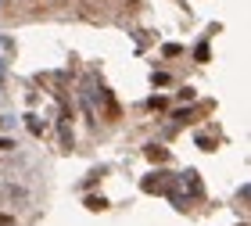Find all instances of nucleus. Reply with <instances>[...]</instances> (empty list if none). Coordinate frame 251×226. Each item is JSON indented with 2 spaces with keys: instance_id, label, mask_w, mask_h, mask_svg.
I'll use <instances>...</instances> for the list:
<instances>
[{
  "instance_id": "f257e3e1",
  "label": "nucleus",
  "mask_w": 251,
  "mask_h": 226,
  "mask_svg": "<svg viewBox=\"0 0 251 226\" xmlns=\"http://www.w3.org/2000/svg\"><path fill=\"white\" fill-rule=\"evenodd\" d=\"M183 183L190 187V194H201V183H198V173H194V169H190V173H183Z\"/></svg>"
},
{
  "instance_id": "f03ea898",
  "label": "nucleus",
  "mask_w": 251,
  "mask_h": 226,
  "mask_svg": "<svg viewBox=\"0 0 251 226\" xmlns=\"http://www.w3.org/2000/svg\"><path fill=\"white\" fill-rule=\"evenodd\" d=\"M147 158H151V162H165L169 154H165L162 148H154V144H151V148H147Z\"/></svg>"
},
{
  "instance_id": "7ed1b4c3",
  "label": "nucleus",
  "mask_w": 251,
  "mask_h": 226,
  "mask_svg": "<svg viewBox=\"0 0 251 226\" xmlns=\"http://www.w3.org/2000/svg\"><path fill=\"white\" fill-rule=\"evenodd\" d=\"M25 122H29V129H32V133H40V129H43V122H40L36 115H25Z\"/></svg>"
},
{
  "instance_id": "20e7f679",
  "label": "nucleus",
  "mask_w": 251,
  "mask_h": 226,
  "mask_svg": "<svg viewBox=\"0 0 251 226\" xmlns=\"http://www.w3.org/2000/svg\"><path fill=\"white\" fill-rule=\"evenodd\" d=\"M179 50H183V47H179V43H165V58H176Z\"/></svg>"
},
{
  "instance_id": "39448f33",
  "label": "nucleus",
  "mask_w": 251,
  "mask_h": 226,
  "mask_svg": "<svg viewBox=\"0 0 251 226\" xmlns=\"http://www.w3.org/2000/svg\"><path fill=\"white\" fill-rule=\"evenodd\" d=\"M15 148V140H0V151H11Z\"/></svg>"
},
{
  "instance_id": "423d86ee",
  "label": "nucleus",
  "mask_w": 251,
  "mask_h": 226,
  "mask_svg": "<svg viewBox=\"0 0 251 226\" xmlns=\"http://www.w3.org/2000/svg\"><path fill=\"white\" fill-rule=\"evenodd\" d=\"M0 122H4V119H0Z\"/></svg>"
}]
</instances>
